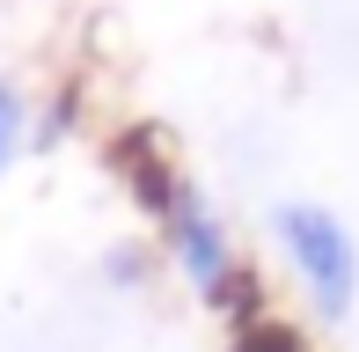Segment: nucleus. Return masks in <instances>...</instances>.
I'll use <instances>...</instances> for the list:
<instances>
[{
  "instance_id": "f257e3e1",
  "label": "nucleus",
  "mask_w": 359,
  "mask_h": 352,
  "mask_svg": "<svg viewBox=\"0 0 359 352\" xmlns=\"http://www.w3.org/2000/svg\"><path fill=\"white\" fill-rule=\"evenodd\" d=\"M118 169H125V184H133L140 213L154 220L147 235L161 243L169 279H184V294L205 301L227 330H235V323H257V316H264L257 264L242 257V243H235V228L220 220V205L184 176V162H161V154H140L133 147V162H118Z\"/></svg>"
},
{
  "instance_id": "f03ea898",
  "label": "nucleus",
  "mask_w": 359,
  "mask_h": 352,
  "mask_svg": "<svg viewBox=\"0 0 359 352\" xmlns=\"http://www.w3.org/2000/svg\"><path fill=\"white\" fill-rule=\"evenodd\" d=\"M271 250H279L286 294L308 309L316 330H345L359 316V235L337 205L323 198H279L264 213Z\"/></svg>"
},
{
  "instance_id": "7ed1b4c3",
  "label": "nucleus",
  "mask_w": 359,
  "mask_h": 352,
  "mask_svg": "<svg viewBox=\"0 0 359 352\" xmlns=\"http://www.w3.org/2000/svg\"><path fill=\"white\" fill-rule=\"evenodd\" d=\"M110 294H147L154 279H169V264H161V243L154 235H118V243H103V257H95Z\"/></svg>"
},
{
  "instance_id": "20e7f679",
  "label": "nucleus",
  "mask_w": 359,
  "mask_h": 352,
  "mask_svg": "<svg viewBox=\"0 0 359 352\" xmlns=\"http://www.w3.org/2000/svg\"><path fill=\"white\" fill-rule=\"evenodd\" d=\"M29 133H37V95L22 74H0V176L29 162Z\"/></svg>"
},
{
  "instance_id": "39448f33",
  "label": "nucleus",
  "mask_w": 359,
  "mask_h": 352,
  "mask_svg": "<svg viewBox=\"0 0 359 352\" xmlns=\"http://www.w3.org/2000/svg\"><path fill=\"white\" fill-rule=\"evenodd\" d=\"M227 352H301V345H293L271 316H257V323H235V330H227Z\"/></svg>"
}]
</instances>
